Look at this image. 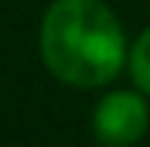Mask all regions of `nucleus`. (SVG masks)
Returning <instances> with one entry per match:
<instances>
[{
    "mask_svg": "<svg viewBox=\"0 0 150 147\" xmlns=\"http://www.w3.org/2000/svg\"><path fill=\"white\" fill-rule=\"evenodd\" d=\"M40 55L61 83L95 89L122 71L129 52L104 0H55L40 25Z\"/></svg>",
    "mask_w": 150,
    "mask_h": 147,
    "instance_id": "f257e3e1",
    "label": "nucleus"
},
{
    "mask_svg": "<svg viewBox=\"0 0 150 147\" xmlns=\"http://www.w3.org/2000/svg\"><path fill=\"white\" fill-rule=\"evenodd\" d=\"M150 126V110L141 92H110L98 101L92 113V132L104 147H132L144 138Z\"/></svg>",
    "mask_w": 150,
    "mask_h": 147,
    "instance_id": "f03ea898",
    "label": "nucleus"
},
{
    "mask_svg": "<svg viewBox=\"0 0 150 147\" xmlns=\"http://www.w3.org/2000/svg\"><path fill=\"white\" fill-rule=\"evenodd\" d=\"M129 71H132L135 86L150 95V28L135 40L132 52H129Z\"/></svg>",
    "mask_w": 150,
    "mask_h": 147,
    "instance_id": "7ed1b4c3",
    "label": "nucleus"
}]
</instances>
